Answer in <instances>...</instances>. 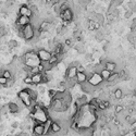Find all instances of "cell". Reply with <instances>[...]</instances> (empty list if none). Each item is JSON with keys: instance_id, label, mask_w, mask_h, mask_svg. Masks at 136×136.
<instances>
[{"instance_id": "cell-1", "label": "cell", "mask_w": 136, "mask_h": 136, "mask_svg": "<svg viewBox=\"0 0 136 136\" xmlns=\"http://www.w3.org/2000/svg\"><path fill=\"white\" fill-rule=\"evenodd\" d=\"M20 30L22 31L23 34V38L26 41H32L34 39V37H36V31H35V26L30 23L24 27H20Z\"/></svg>"}, {"instance_id": "cell-2", "label": "cell", "mask_w": 136, "mask_h": 136, "mask_svg": "<svg viewBox=\"0 0 136 136\" xmlns=\"http://www.w3.org/2000/svg\"><path fill=\"white\" fill-rule=\"evenodd\" d=\"M18 97L21 99V102H22L25 107H32V105H33V100H32V98H31V96H30V94L25 90V89H23V90H21V91H19V94H18Z\"/></svg>"}, {"instance_id": "cell-3", "label": "cell", "mask_w": 136, "mask_h": 136, "mask_svg": "<svg viewBox=\"0 0 136 136\" xmlns=\"http://www.w3.org/2000/svg\"><path fill=\"white\" fill-rule=\"evenodd\" d=\"M60 19L62 20V21H64V22H68V23H70L71 21L73 20V18H74V13H73V11H72V9L70 8H67L66 10H63V11H61V13H60Z\"/></svg>"}, {"instance_id": "cell-4", "label": "cell", "mask_w": 136, "mask_h": 136, "mask_svg": "<svg viewBox=\"0 0 136 136\" xmlns=\"http://www.w3.org/2000/svg\"><path fill=\"white\" fill-rule=\"evenodd\" d=\"M88 82L93 85V86L99 87L100 85H101V83L105 82V81H104V78L101 77V75H100V73H96V72H94V73L91 74V76L88 78Z\"/></svg>"}, {"instance_id": "cell-5", "label": "cell", "mask_w": 136, "mask_h": 136, "mask_svg": "<svg viewBox=\"0 0 136 136\" xmlns=\"http://www.w3.org/2000/svg\"><path fill=\"white\" fill-rule=\"evenodd\" d=\"M37 55L41 62H48L49 59L51 58L52 52H50L49 50H46L44 48H39V49H37Z\"/></svg>"}, {"instance_id": "cell-6", "label": "cell", "mask_w": 136, "mask_h": 136, "mask_svg": "<svg viewBox=\"0 0 136 136\" xmlns=\"http://www.w3.org/2000/svg\"><path fill=\"white\" fill-rule=\"evenodd\" d=\"M19 15H26V17H30L32 18L33 17V13H32V10L30 8L28 4H22L19 8Z\"/></svg>"}, {"instance_id": "cell-7", "label": "cell", "mask_w": 136, "mask_h": 136, "mask_svg": "<svg viewBox=\"0 0 136 136\" xmlns=\"http://www.w3.org/2000/svg\"><path fill=\"white\" fill-rule=\"evenodd\" d=\"M32 22V20L30 17H26V15H19V18L17 19V22L15 24H18L20 27H24L27 24H30Z\"/></svg>"}, {"instance_id": "cell-8", "label": "cell", "mask_w": 136, "mask_h": 136, "mask_svg": "<svg viewBox=\"0 0 136 136\" xmlns=\"http://www.w3.org/2000/svg\"><path fill=\"white\" fill-rule=\"evenodd\" d=\"M45 135V127L44 124H35L33 127V136H42Z\"/></svg>"}, {"instance_id": "cell-9", "label": "cell", "mask_w": 136, "mask_h": 136, "mask_svg": "<svg viewBox=\"0 0 136 136\" xmlns=\"http://www.w3.org/2000/svg\"><path fill=\"white\" fill-rule=\"evenodd\" d=\"M81 89L84 93H86V94H93V93L97 89V87L93 86L89 82H86V83H84V84H81Z\"/></svg>"}, {"instance_id": "cell-10", "label": "cell", "mask_w": 136, "mask_h": 136, "mask_svg": "<svg viewBox=\"0 0 136 136\" xmlns=\"http://www.w3.org/2000/svg\"><path fill=\"white\" fill-rule=\"evenodd\" d=\"M77 73H78V71H77V68H76V67L69 66L68 69H67L66 76H67V78H75L76 75H77Z\"/></svg>"}, {"instance_id": "cell-11", "label": "cell", "mask_w": 136, "mask_h": 136, "mask_svg": "<svg viewBox=\"0 0 136 136\" xmlns=\"http://www.w3.org/2000/svg\"><path fill=\"white\" fill-rule=\"evenodd\" d=\"M75 80L77 82V84H84V83H86L88 82V78H87V74L86 72H78L76 77H75Z\"/></svg>"}, {"instance_id": "cell-12", "label": "cell", "mask_w": 136, "mask_h": 136, "mask_svg": "<svg viewBox=\"0 0 136 136\" xmlns=\"http://www.w3.org/2000/svg\"><path fill=\"white\" fill-rule=\"evenodd\" d=\"M62 131V126L60 123H58L57 121H53L52 124H51V128H50V131H49V134H57V133H60Z\"/></svg>"}, {"instance_id": "cell-13", "label": "cell", "mask_w": 136, "mask_h": 136, "mask_svg": "<svg viewBox=\"0 0 136 136\" xmlns=\"http://www.w3.org/2000/svg\"><path fill=\"white\" fill-rule=\"evenodd\" d=\"M42 76H44V73H36L32 75V80H33V85H39L42 83Z\"/></svg>"}, {"instance_id": "cell-14", "label": "cell", "mask_w": 136, "mask_h": 136, "mask_svg": "<svg viewBox=\"0 0 136 136\" xmlns=\"http://www.w3.org/2000/svg\"><path fill=\"white\" fill-rule=\"evenodd\" d=\"M8 107H9V110L11 113H13L14 116H17V114L19 113V110H20V107L17 102H14V101H11L8 104Z\"/></svg>"}, {"instance_id": "cell-15", "label": "cell", "mask_w": 136, "mask_h": 136, "mask_svg": "<svg viewBox=\"0 0 136 136\" xmlns=\"http://www.w3.org/2000/svg\"><path fill=\"white\" fill-rule=\"evenodd\" d=\"M105 68L107 70H109L110 72H117V63L113 61H106L105 63Z\"/></svg>"}, {"instance_id": "cell-16", "label": "cell", "mask_w": 136, "mask_h": 136, "mask_svg": "<svg viewBox=\"0 0 136 136\" xmlns=\"http://www.w3.org/2000/svg\"><path fill=\"white\" fill-rule=\"evenodd\" d=\"M113 97L114 99H117V100H120V99H122L124 97V91L122 88H116L113 91Z\"/></svg>"}, {"instance_id": "cell-17", "label": "cell", "mask_w": 136, "mask_h": 136, "mask_svg": "<svg viewBox=\"0 0 136 136\" xmlns=\"http://www.w3.org/2000/svg\"><path fill=\"white\" fill-rule=\"evenodd\" d=\"M98 108H99V110H104V111L109 109L110 108V101L109 100H101L98 105Z\"/></svg>"}, {"instance_id": "cell-18", "label": "cell", "mask_w": 136, "mask_h": 136, "mask_svg": "<svg viewBox=\"0 0 136 136\" xmlns=\"http://www.w3.org/2000/svg\"><path fill=\"white\" fill-rule=\"evenodd\" d=\"M25 90L28 93V94H30V96H31V98H32L33 101H36L37 98H38V94H39V93H38L37 90L32 89V88H25Z\"/></svg>"}, {"instance_id": "cell-19", "label": "cell", "mask_w": 136, "mask_h": 136, "mask_svg": "<svg viewBox=\"0 0 136 136\" xmlns=\"http://www.w3.org/2000/svg\"><path fill=\"white\" fill-rule=\"evenodd\" d=\"M74 49L76 50L78 53H85V46H84V44H82V42H80V41L75 42Z\"/></svg>"}, {"instance_id": "cell-20", "label": "cell", "mask_w": 136, "mask_h": 136, "mask_svg": "<svg viewBox=\"0 0 136 136\" xmlns=\"http://www.w3.org/2000/svg\"><path fill=\"white\" fill-rule=\"evenodd\" d=\"M63 102L66 104L68 107H70V105H71V102H72V96H71V94L70 93H68V91H66V94H64V96H63Z\"/></svg>"}, {"instance_id": "cell-21", "label": "cell", "mask_w": 136, "mask_h": 136, "mask_svg": "<svg viewBox=\"0 0 136 136\" xmlns=\"http://www.w3.org/2000/svg\"><path fill=\"white\" fill-rule=\"evenodd\" d=\"M111 74H112V72H110V71L107 70L106 68L101 71V72H100V75H101V77L104 78V81H106V82L109 80V77L111 76Z\"/></svg>"}, {"instance_id": "cell-22", "label": "cell", "mask_w": 136, "mask_h": 136, "mask_svg": "<svg viewBox=\"0 0 136 136\" xmlns=\"http://www.w3.org/2000/svg\"><path fill=\"white\" fill-rule=\"evenodd\" d=\"M123 1H124V0H112V1L110 2L109 9H116L117 7H119V6L122 4Z\"/></svg>"}, {"instance_id": "cell-23", "label": "cell", "mask_w": 136, "mask_h": 136, "mask_svg": "<svg viewBox=\"0 0 136 136\" xmlns=\"http://www.w3.org/2000/svg\"><path fill=\"white\" fill-rule=\"evenodd\" d=\"M18 44H19V42H18L17 40L10 39L8 42H7V47H8V49L12 50V49H14V48H17V47H18Z\"/></svg>"}, {"instance_id": "cell-24", "label": "cell", "mask_w": 136, "mask_h": 136, "mask_svg": "<svg viewBox=\"0 0 136 136\" xmlns=\"http://www.w3.org/2000/svg\"><path fill=\"white\" fill-rule=\"evenodd\" d=\"M95 38H96L98 41H101V40H104V38H105V33H102L100 30H99V31H96Z\"/></svg>"}, {"instance_id": "cell-25", "label": "cell", "mask_w": 136, "mask_h": 136, "mask_svg": "<svg viewBox=\"0 0 136 136\" xmlns=\"http://www.w3.org/2000/svg\"><path fill=\"white\" fill-rule=\"evenodd\" d=\"M95 21H97V22H98L100 25H104V23H105V17H104V14L97 13V17H96V20H95Z\"/></svg>"}, {"instance_id": "cell-26", "label": "cell", "mask_w": 136, "mask_h": 136, "mask_svg": "<svg viewBox=\"0 0 136 136\" xmlns=\"http://www.w3.org/2000/svg\"><path fill=\"white\" fill-rule=\"evenodd\" d=\"M124 110V106L123 105H121V104H117L116 107H114V112L117 113H120V112H122Z\"/></svg>"}, {"instance_id": "cell-27", "label": "cell", "mask_w": 136, "mask_h": 136, "mask_svg": "<svg viewBox=\"0 0 136 136\" xmlns=\"http://www.w3.org/2000/svg\"><path fill=\"white\" fill-rule=\"evenodd\" d=\"M74 38H67L66 40H64V45H66L68 48H70V47H72L73 46V44H74Z\"/></svg>"}, {"instance_id": "cell-28", "label": "cell", "mask_w": 136, "mask_h": 136, "mask_svg": "<svg viewBox=\"0 0 136 136\" xmlns=\"http://www.w3.org/2000/svg\"><path fill=\"white\" fill-rule=\"evenodd\" d=\"M23 81H24V83L27 84V85H33V80H32V76H31V75H27L26 77H24Z\"/></svg>"}, {"instance_id": "cell-29", "label": "cell", "mask_w": 136, "mask_h": 136, "mask_svg": "<svg viewBox=\"0 0 136 136\" xmlns=\"http://www.w3.org/2000/svg\"><path fill=\"white\" fill-rule=\"evenodd\" d=\"M8 78H6L4 76H2V75H0V85L3 87V86H6L7 85V83H8Z\"/></svg>"}, {"instance_id": "cell-30", "label": "cell", "mask_w": 136, "mask_h": 136, "mask_svg": "<svg viewBox=\"0 0 136 136\" xmlns=\"http://www.w3.org/2000/svg\"><path fill=\"white\" fill-rule=\"evenodd\" d=\"M56 95H57V90H55V89H49L48 90V96H49L50 99H53L56 97Z\"/></svg>"}, {"instance_id": "cell-31", "label": "cell", "mask_w": 136, "mask_h": 136, "mask_svg": "<svg viewBox=\"0 0 136 136\" xmlns=\"http://www.w3.org/2000/svg\"><path fill=\"white\" fill-rule=\"evenodd\" d=\"M7 35V32H6V26L4 27H0V39H1L3 36Z\"/></svg>"}, {"instance_id": "cell-32", "label": "cell", "mask_w": 136, "mask_h": 136, "mask_svg": "<svg viewBox=\"0 0 136 136\" xmlns=\"http://www.w3.org/2000/svg\"><path fill=\"white\" fill-rule=\"evenodd\" d=\"M133 15V10H127L126 12H125V19H128V18H131Z\"/></svg>"}, {"instance_id": "cell-33", "label": "cell", "mask_w": 136, "mask_h": 136, "mask_svg": "<svg viewBox=\"0 0 136 136\" xmlns=\"http://www.w3.org/2000/svg\"><path fill=\"white\" fill-rule=\"evenodd\" d=\"M45 90H46V88H45L44 86H42V85H40V86L37 87V91L39 93V94H44Z\"/></svg>"}, {"instance_id": "cell-34", "label": "cell", "mask_w": 136, "mask_h": 136, "mask_svg": "<svg viewBox=\"0 0 136 136\" xmlns=\"http://www.w3.org/2000/svg\"><path fill=\"white\" fill-rule=\"evenodd\" d=\"M127 40L131 42V44H133V42L135 41L134 39V36H133V34H128V36H127Z\"/></svg>"}, {"instance_id": "cell-35", "label": "cell", "mask_w": 136, "mask_h": 136, "mask_svg": "<svg viewBox=\"0 0 136 136\" xmlns=\"http://www.w3.org/2000/svg\"><path fill=\"white\" fill-rule=\"evenodd\" d=\"M85 59H86V61H91L93 60V55L91 53H86L85 55Z\"/></svg>"}, {"instance_id": "cell-36", "label": "cell", "mask_w": 136, "mask_h": 136, "mask_svg": "<svg viewBox=\"0 0 136 136\" xmlns=\"http://www.w3.org/2000/svg\"><path fill=\"white\" fill-rule=\"evenodd\" d=\"M70 66H72V67H76V68H77V67H80V66H81V63L78 62V61H73L72 63L70 64Z\"/></svg>"}, {"instance_id": "cell-37", "label": "cell", "mask_w": 136, "mask_h": 136, "mask_svg": "<svg viewBox=\"0 0 136 136\" xmlns=\"http://www.w3.org/2000/svg\"><path fill=\"white\" fill-rule=\"evenodd\" d=\"M85 70H86V68H84L83 66L77 67V71H78V72H85Z\"/></svg>"}, {"instance_id": "cell-38", "label": "cell", "mask_w": 136, "mask_h": 136, "mask_svg": "<svg viewBox=\"0 0 136 136\" xmlns=\"http://www.w3.org/2000/svg\"><path fill=\"white\" fill-rule=\"evenodd\" d=\"M11 126H12V128H18L20 126V124H19V122H13L11 124Z\"/></svg>"}, {"instance_id": "cell-39", "label": "cell", "mask_w": 136, "mask_h": 136, "mask_svg": "<svg viewBox=\"0 0 136 136\" xmlns=\"http://www.w3.org/2000/svg\"><path fill=\"white\" fill-rule=\"evenodd\" d=\"M4 130H6V124H1L0 125V133L4 132Z\"/></svg>"}, {"instance_id": "cell-40", "label": "cell", "mask_w": 136, "mask_h": 136, "mask_svg": "<svg viewBox=\"0 0 136 136\" xmlns=\"http://www.w3.org/2000/svg\"><path fill=\"white\" fill-rule=\"evenodd\" d=\"M20 134L22 135V136H30V134H28L27 132H24V131H22V132H21Z\"/></svg>"}, {"instance_id": "cell-41", "label": "cell", "mask_w": 136, "mask_h": 136, "mask_svg": "<svg viewBox=\"0 0 136 136\" xmlns=\"http://www.w3.org/2000/svg\"><path fill=\"white\" fill-rule=\"evenodd\" d=\"M0 27H4V23L2 22V21H0Z\"/></svg>"}, {"instance_id": "cell-42", "label": "cell", "mask_w": 136, "mask_h": 136, "mask_svg": "<svg viewBox=\"0 0 136 136\" xmlns=\"http://www.w3.org/2000/svg\"><path fill=\"white\" fill-rule=\"evenodd\" d=\"M134 97L136 98V88H135V90H134Z\"/></svg>"}, {"instance_id": "cell-43", "label": "cell", "mask_w": 136, "mask_h": 136, "mask_svg": "<svg viewBox=\"0 0 136 136\" xmlns=\"http://www.w3.org/2000/svg\"><path fill=\"white\" fill-rule=\"evenodd\" d=\"M1 116H2V113H1V111H0V121H1Z\"/></svg>"}, {"instance_id": "cell-44", "label": "cell", "mask_w": 136, "mask_h": 136, "mask_svg": "<svg viewBox=\"0 0 136 136\" xmlns=\"http://www.w3.org/2000/svg\"><path fill=\"white\" fill-rule=\"evenodd\" d=\"M15 136H22V135H21V134H18V135H15Z\"/></svg>"}]
</instances>
